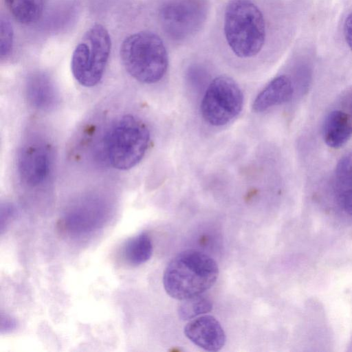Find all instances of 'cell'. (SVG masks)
<instances>
[{
    "instance_id": "16",
    "label": "cell",
    "mask_w": 352,
    "mask_h": 352,
    "mask_svg": "<svg viewBox=\"0 0 352 352\" xmlns=\"http://www.w3.org/2000/svg\"><path fill=\"white\" fill-rule=\"evenodd\" d=\"M212 308L211 301L206 297L199 295L185 300L179 307V317L183 320H190L200 315L208 313Z\"/></svg>"
},
{
    "instance_id": "18",
    "label": "cell",
    "mask_w": 352,
    "mask_h": 352,
    "mask_svg": "<svg viewBox=\"0 0 352 352\" xmlns=\"http://www.w3.org/2000/svg\"><path fill=\"white\" fill-rule=\"evenodd\" d=\"M343 32L345 41L352 50V12L349 13L345 19Z\"/></svg>"
},
{
    "instance_id": "6",
    "label": "cell",
    "mask_w": 352,
    "mask_h": 352,
    "mask_svg": "<svg viewBox=\"0 0 352 352\" xmlns=\"http://www.w3.org/2000/svg\"><path fill=\"white\" fill-rule=\"evenodd\" d=\"M243 95L231 78L221 76L208 85L201 100L200 110L209 124L221 126L231 122L241 111Z\"/></svg>"
},
{
    "instance_id": "15",
    "label": "cell",
    "mask_w": 352,
    "mask_h": 352,
    "mask_svg": "<svg viewBox=\"0 0 352 352\" xmlns=\"http://www.w3.org/2000/svg\"><path fill=\"white\" fill-rule=\"evenodd\" d=\"M7 8L19 23L30 25L41 16L44 0H5Z\"/></svg>"
},
{
    "instance_id": "4",
    "label": "cell",
    "mask_w": 352,
    "mask_h": 352,
    "mask_svg": "<svg viewBox=\"0 0 352 352\" xmlns=\"http://www.w3.org/2000/svg\"><path fill=\"white\" fill-rule=\"evenodd\" d=\"M150 142L145 123L131 114L117 119L108 131L104 144L107 157L116 169L126 170L144 157Z\"/></svg>"
},
{
    "instance_id": "10",
    "label": "cell",
    "mask_w": 352,
    "mask_h": 352,
    "mask_svg": "<svg viewBox=\"0 0 352 352\" xmlns=\"http://www.w3.org/2000/svg\"><path fill=\"white\" fill-rule=\"evenodd\" d=\"M294 93L291 80L281 75L272 80L256 96L252 104L256 112H263L270 107L288 102Z\"/></svg>"
},
{
    "instance_id": "7",
    "label": "cell",
    "mask_w": 352,
    "mask_h": 352,
    "mask_svg": "<svg viewBox=\"0 0 352 352\" xmlns=\"http://www.w3.org/2000/svg\"><path fill=\"white\" fill-rule=\"evenodd\" d=\"M207 11V0H168L160 10V20L171 39L184 41L200 29Z\"/></svg>"
},
{
    "instance_id": "9",
    "label": "cell",
    "mask_w": 352,
    "mask_h": 352,
    "mask_svg": "<svg viewBox=\"0 0 352 352\" xmlns=\"http://www.w3.org/2000/svg\"><path fill=\"white\" fill-rule=\"evenodd\" d=\"M184 333L195 344L208 351H218L226 342V334L221 324L209 315L188 322L184 327Z\"/></svg>"
},
{
    "instance_id": "1",
    "label": "cell",
    "mask_w": 352,
    "mask_h": 352,
    "mask_svg": "<svg viewBox=\"0 0 352 352\" xmlns=\"http://www.w3.org/2000/svg\"><path fill=\"white\" fill-rule=\"evenodd\" d=\"M219 268L215 261L204 252L186 250L168 264L163 276L167 294L185 300L203 294L215 283Z\"/></svg>"
},
{
    "instance_id": "12",
    "label": "cell",
    "mask_w": 352,
    "mask_h": 352,
    "mask_svg": "<svg viewBox=\"0 0 352 352\" xmlns=\"http://www.w3.org/2000/svg\"><path fill=\"white\" fill-rule=\"evenodd\" d=\"M322 133L328 146L333 148L343 146L352 137L351 118L343 111H331L324 120Z\"/></svg>"
},
{
    "instance_id": "5",
    "label": "cell",
    "mask_w": 352,
    "mask_h": 352,
    "mask_svg": "<svg viewBox=\"0 0 352 352\" xmlns=\"http://www.w3.org/2000/svg\"><path fill=\"white\" fill-rule=\"evenodd\" d=\"M110 50V36L102 25L96 24L84 34L71 61L73 76L80 85L92 87L100 81Z\"/></svg>"
},
{
    "instance_id": "11",
    "label": "cell",
    "mask_w": 352,
    "mask_h": 352,
    "mask_svg": "<svg viewBox=\"0 0 352 352\" xmlns=\"http://www.w3.org/2000/svg\"><path fill=\"white\" fill-rule=\"evenodd\" d=\"M333 189L337 202L352 217V152L338 162L333 177Z\"/></svg>"
},
{
    "instance_id": "8",
    "label": "cell",
    "mask_w": 352,
    "mask_h": 352,
    "mask_svg": "<svg viewBox=\"0 0 352 352\" xmlns=\"http://www.w3.org/2000/svg\"><path fill=\"white\" fill-rule=\"evenodd\" d=\"M16 164L22 182L30 187H36L42 184L50 175L51 148L40 140L29 141L20 148Z\"/></svg>"
},
{
    "instance_id": "13",
    "label": "cell",
    "mask_w": 352,
    "mask_h": 352,
    "mask_svg": "<svg viewBox=\"0 0 352 352\" xmlns=\"http://www.w3.org/2000/svg\"><path fill=\"white\" fill-rule=\"evenodd\" d=\"M26 94L30 102L36 108L50 109L56 104L57 94L51 80L45 75L32 76L26 84Z\"/></svg>"
},
{
    "instance_id": "3",
    "label": "cell",
    "mask_w": 352,
    "mask_h": 352,
    "mask_svg": "<svg viewBox=\"0 0 352 352\" xmlns=\"http://www.w3.org/2000/svg\"><path fill=\"white\" fill-rule=\"evenodd\" d=\"M120 57L126 72L145 84L160 81L168 66V54L162 40L148 31L126 38L120 47Z\"/></svg>"
},
{
    "instance_id": "14",
    "label": "cell",
    "mask_w": 352,
    "mask_h": 352,
    "mask_svg": "<svg viewBox=\"0 0 352 352\" xmlns=\"http://www.w3.org/2000/svg\"><path fill=\"white\" fill-rule=\"evenodd\" d=\"M152 253V241L149 235L145 232L129 239L123 248L125 260L129 265L135 267L148 261Z\"/></svg>"
},
{
    "instance_id": "19",
    "label": "cell",
    "mask_w": 352,
    "mask_h": 352,
    "mask_svg": "<svg viewBox=\"0 0 352 352\" xmlns=\"http://www.w3.org/2000/svg\"><path fill=\"white\" fill-rule=\"evenodd\" d=\"M349 109L350 111L352 113V96L349 100Z\"/></svg>"
},
{
    "instance_id": "2",
    "label": "cell",
    "mask_w": 352,
    "mask_h": 352,
    "mask_svg": "<svg viewBox=\"0 0 352 352\" xmlns=\"http://www.w3.org/2000/svg\"><path fill=\"white\" fill-rule=\"evenodd\" d=\"M223 30L228 45L240 58L258 54L265 41V21L251 0H230L225 10Z\"/></svg>"
},
{
    "instance_id": "17",
    "label": "cell",
    "mask_w": 352,
    "mask_h": 352,
    "mask_svg": "<svg viewBox=\"0 0 352 352\" xmlns=\"http://www.w3.org/2000/svg\"><path fill=\"white\" fill-rule=\"evenodd\" d=\"M13 32L10 21L1 17L0 20V56L6 57L10 52L12 46Z\"/></svg>"
}]
</instances>
